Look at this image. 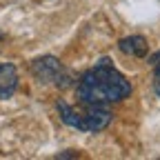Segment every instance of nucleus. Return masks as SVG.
<instances>
[{
    "label": "nucleus",
    "mask_w": 160,
    "mask_h": 160,
    "mask_svg": "<svg viewBox=\"0 0 160 160\" xmlns=\"http://www.w3.org/2000/svg\"><path fill=\"white\" fill-rule=\"evenodd\" d=\"M131 96V82L113 69L111 60L102 58L78 80V100L82 105H109Z\"/></svg>",
    "instance_id": "f257e3e1"
},
{
    "label": "nucleus",
    "mask_w": 160,
    "mask_h": 160,
    "mask_svg": "<svg viewBox=\"0 0 160 160\" xmlns=\"http://www.w3.org/2000/svg\"><path fill=\"white\" fill-rule=\"evenodd\" d=\"M31 73L33 78L38 80V82H53L58 87H67L69 85V76L62 67V62L56 58V56H42V58H38L31 62Z\"/></svg>",
    "instance_id": "f03ea898"
},
{
    "label": "nucleus",
    "mask_w": 160,
    "mask_h": 160,
    "mask_svg": "<svg viewBox=\"0 0 160 160\" xmlns=\"http://www.w3.org/2000/svg\"><path fill=\"white\" fill-rule=\"evenodd\" d=\"M82 105V102H80ZM85 109L80 111V131L87 133H98L109 127L111 113L105 105H82Z\"/></svg>",
    "instance_id": "7ed1b4c3"
},
{
    "label": "nucleus",
    "mask_w": 160,
    "mask_h": 160,
    "mask_svg": "<svg viewBox=\"0 0 160 160\" xmlns=\"http://www.w3.org/2000/svg\"><path fill=\"white\" fill-rule=\"evenodd\" d=\"M18 89V71L9 62H0V98L7 100Z\"/></svg>",
    "instance_id": "20e7f679"
},
{
    "label": "nucleus",
    "mask_w": 160,
    "mask_h": 160,
    "mask_svg": "<svg viewBox=\"0 0 160 160\" xmlns=\"http://www.w3.org/2000/svg\"><path fill=\"white\" fill-rule=\"evenodd\" d=\"M118 49L127 56H133V58H145L149 51V45L142 36H129V38H122L118 42Z\"/></svg>",
    "instance_id": "39448f33"
},
{
    "label": "nucleus",
    "mask_w": 160,
    "mask_h": 160,
    "mask_svg": "<svg viewBox=\"0 0 160 160\" xmlns=\"http://www.w3.org/2000/svg\"><path fill=\"white\" fill-rule=\"evenodd\" d=\"M149 65L153 67V76L160 78V51H156V53L149 58Z\"/></svg>",
    "instance_id": "423d86ee"
},
{
    "label": "nucleus",
    "mask_w": 160,
    "mask_h": 160,
    "mask_svg": "<svg viewBox=\"0 0 160 160\" xmlns=\"http://www.w3.org/2000/svg\"><path fill=\"white\" fill-rule=\"evenodd\" d=\"M56 158H78V153H73V151H60Z\"/></svg>",
    "instance_id": "0eeeda50"
},
{
    "label": "nucleus",
    "mask_w": 160,
    "mask_h": 160,
    "mask_svg": "<svg viewBox=\"0 0 160 160\" xmlns=\"http://www.w3.org/2000/svg\"><path fill=\"white\" fill-rule=\"evenodd\" d=\"M153 89H156V93L160 96V78H156V80H153Z\"/></svg>",
    "instance_id": "6e6552de"
},
{
    "label": "nucleus",
    "mask_w": 160,
    "mask_h": 160,
    "mask_svg": "<svg viewBox=\"0 0 160 160\" xmlns=\"http://www.w3.org/2000/svg\"><path fill=\"white\" fill-rule=\"evenodd\" d=\"M2 40H5V33H2V31H0V42H2Z\"/></svg>",
    "instance_id": "1a4fd4ad"
}]
</instances>
